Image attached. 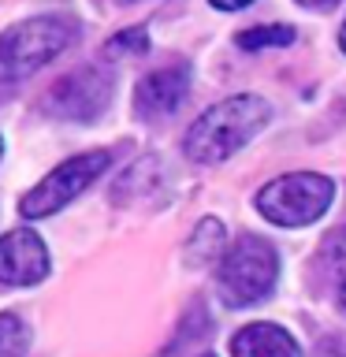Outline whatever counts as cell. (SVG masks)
I'll list each match as a JSON object with an SVG mask.
<instances>
[{
	"label": "cell",
	"instance_id": "6da1fadb",
	"mask_svg": "<svg viewBox=\"0 0 346 357\" xmlns=\"http://www.w3.org/2000/svg\"><path fill=\"white\" fill-rule=\"evenodd\" d=\"M268 119H272V105L264 97L257 93L223 97L220 105L205 108L190 123L183 138V153L194 164H220L239 153L246 142H253L268 127Z\"/></svg>",
	"mask_w": 346,
	"mask_h": 357
},
{
	"label": "cell",
	"instance_id": "7a4b0ae2",
	"mask_svg": "<svg viewBox=\"0 0 346 357\" xmlns=\"http://www.w3.org/2000/svg\"><path fill=\"white\" fill-rule=\"evenodd\" d=\"M78 38L67 15H33L0 33V82H22Z\"/></svg>",
	"mask_w": 346,
	"mask_h": 357
},
{
	"label": "cell",
	"instance_id": "3957f363",
	"mask_svg": "<svg viewBox=\"0 0 346 357\" xmlns=\"http://www.w3.org/2000/svg\"><path fill=\"white\" fill-rule=\"evenodd\" d=\"M335 201V183L320 172H290L257 190V212L276 227H309Z\"/></svg>",
	"mask_w": 346,
	"mask_h": 357
},
{
	"label": "cell",
	"instance_id": "277c9868",
	"mask_svg": "<svg viewBox=\"0 0 346 357\" xmlns=\"http://www.w3.org/2000/svg\"><path fill=\"white\" fill-rule=\"evenodd\" d=\"M279 279V250L268 238H239L227 250V257L220 261V272H216V290L223 298V305L231 309H246V305H257L272 294Z\"/></svg>",
	"mask_w": 346,
	"mask_h": 357
},
{
	"label": "cell",
	"instance_id": "5b68a950",
	"mask_svg": "<svg viewBox=\"0 0 346 357\" xmlns=\"http://www.w3.org/2000/svg\"><path fill=\"white\" fill-rule=\"evenodd\" d=\"M108 164H112L108 149H89V153H78L71 160L56 164L38 186H30L27 194L19 197V212L27 220L52 216V212H60L63 205H71L78 194H86V190L108 172Z\"/></svg>",
	"mask_w": 346,
	"mask_h": 357
},
{
	"label": "cell",
	"instance_id": "8992f818",
	"mask_svg": "<svg viewBox=\"0 0 346 357\" xmlns=\"http://www.w3.org/2000/svg\"><path fill=\"white\" fill-rule=\"evenodd\" d=\"M112 100V75L100 71V63L75 67L71 75H63L60 82L49 89L45 108L60 119H78V123H93Z\"/></svg>",
	"mask_w": 346,
	"mask_h": 357
},
{
	"label": "cell",
	"instance_id": "52a82bcc",
	"mask_svg": "<svg viewBox=\"0 0 346 357\" xmlns=\"http://www.w3.org/2000/svg\"><path fill=\"white\" fill-rule=\"evenodd\" d=\"M49 275V245L38 231L19 227L0 234V283L4 287H33Z\"/></svg>",
	"mask_w": 346,
	"mask_h": 357
},
{
	"label": "cell",
	"instance_id": "ba28073f",
	"mask_svg": "<svg viewBox=\"0 0 346 357\" xmlns=\"http://www.w3.org/2000/svg\"><path fill=\"white\" fill-rule=\"evenodd\" d=\"M190 78H194V71H190L186 60H172V63L156 67V71H149L138 82V89H134V112H138L142 119L172 116L190 93Z\"/></svg>",
	"mask_w": 346,
	"mask_h": 357
},
{
	"label": "cell",
	"instance_id": "9c48e42d",
	"mask_svg": "<svg viewBox=\"0 0 346 357\" xmlns=\"http://www.w3.org/2000/svg\"><path fill=\"white\" fill-rule=\"evenodd\" d=\"M231 357H301V346L287 328L257 320L231 335Z\"/></svg>",
	"mask_w": 346,
	"mask_h": 357
},
{
	"label": "cell",
	"instance_id": "30bf717a",
	"mask_svg": "<svg viewBox=\"0 0 346 357\" xmlns=\"http://www.w3.org/2000/svg\"><path fill=\"white\" fill-rule=\"evenodd\" d=\"M234 45L246 52H261V49H287V45H294V26L290 22H261V26H250L242 30Z\"/></svg>",
	"mask_w": 346,
	"mask_h": 357
},
{
	"label": "cell",
	"instance_id": "8fae6325",
	"mask_svg": "<svg viewBox=\"0 0 346 357\" xmlns=\"http://www.w3.org/2000/svg\"><path fill=\"white\" fill-rule=\"evenodd\" d=\"M30 328L19 312H0V357H27Z\"/></svg>",
	"mask_w": 346,
	"mask_h": 357
},
{
	"label": "cell",
	"instance_id": "7c38bea8",
	"mask_svg": "<svg viewBox=\"0 0 346 357\" xmlns=\"http://www.w3.org/2000/svg\"><path fill=\"white\" fill-rule=\"evenodd\" d=\"M223 250V223L220 220H201L197 223V231H194V238H190V257L201 264H209V261H216V253Z\"/></svg>",
	"mask_w": 346,
	"mask_h": 357
},
{
	"label": "cell",
	"instance_id": "4fadbf2b",
	"mask_svg": "<svg viewBox=\"0 0 346 357\" xmlns=\"http://www.w3.org/2000/svg\"><path fill=\"white\" fill-rule=\"evenodd\" d=\"M119 52H130V56H145V52H149V33H145V26H127V30H119L116 38H108L105 56H108V60H116Z\"/></svg>",
	"mask_w": 346,
	"mask_h": 357
},
{
	"label": "cell",
	"instance_id": "5bb4252c",
	"mask_svg": "<svg viewBox=\"0 0 346 357\" xmlns=\"http://www.w3.org/2000/svg\"><path fill=\"white\" fill-rule=\"evenodd\" d=\"M313 357H346V331H331L317 342Z\"/></svg>",
	"mask_w": 346,
	"mask_h": 357
},
{
	"label": "cell",
	"instance_id": "9a60e30c",
	"mask_svg": "<svg viewBox=\"0 0 346 357\" xmlns=\"http://www.w3.org/2000/svg\"><path fill=\"white\" fill-rule=\"evenodd\" d=\"M212 8H220V11H242V8H250L257 4V0H209Z\"/></svg>",
	"mask_w": 346,
	"mask_h": 357
},
{
	"label": "cell",
	"instance_id": "2e32d148",
	"mask_svg": "<svg viewBox=\"0 0 346 357\" xmlns=\"http://www.w3.org/2000/svg\"><path fill=\"white\" fill-rule=\"evenodd\" d=\"M298 4H306V8H335V4H339V0H298Z\"/></svg>",
	"mask_w": 346,
	"mask_h": 357
},
{
	"label": "cell",
	"instance_id": "e0dca14e",
	"mask_svg": "<svg viewBox=\"0 0 346 357\" xmlns=\"http://www.w3.org/2000/svg\"><path fill=\"white\" fill-rule=\"evenodd\" d=\"M339 49L346 52V19H343V26H339Z\"/></svg>",
	"mask_w": 346,
	"mask_h": 357
},
{
	"label": "cell",
	"instance_id": "ac0fdd59",
	"mask_svg": "<svg viewBox=\"0 0 346 357\" xmlns=\"http://www.w3.org/2000/svg\"><path fill=\"white\" fill-rule=\"evenodd\" d=\"M339 301H343V309H346V283L339 287Z\"/></svg>",
	"mask_w": 346,
	"mask_h": 357
},
{
	"label": "cell",
	"instance_id": "d6986e66",
	"mask_svg": "<svg viewBox=\"0 0 346 357\" xmlns=\"http://www.w3.org/2000/svg\"><path fill=\"white\" fill-rule=\"evenodd\" d=\"M116 4H145V0H116Z\"/></svg>",
	"mask_w": 346,
	"mask_h": 357
},
{
	"label": "cell",
	"instance_id": "ffe728a7",
	"mask_svg": "<svg viewBox=\"0 0 346 357\" xmlns=\"http://www.w3.org/2000/svg\"><path fill=\"white\" fill-rule=\"evenodd\" d=\"M0 156H4V138H0Z\"/></svg>",
	"mask_w": 346,
	"mask_h": 357
}]
</instances>
